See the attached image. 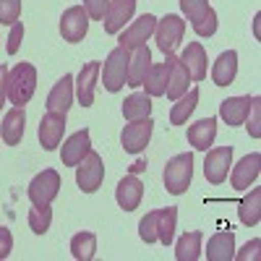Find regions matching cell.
Masks as SVG:
<instances>
[{
    "label": "cell",
    "instance_id": "obj_22",
    "mask_svg": "<svg viewBox=\"0 0 261 261\" xmlns=\"http://www.w3.org/2000/svg\"><path fill=\"white\" fill-rule=\"evenodd\" d=\"M217 136V120L214 118H204V120H196L191 128H188V144L199 151H206L212 146Z\"/></svg>",
    "mask_w": 261,
    "mask_h": 261
},
{
    "label": "cell",
    "instance_id": "obj_12",
    "mask_svg": "<svg viewBox=\"0 0 261 261\" xmlns=\"http://www.w3.org/2000/svg\"><path fill=\"white\" fill-rule=\"evenodd\" d=\"M89 149H92V136H89L86 128H81V130H76V134H71L68 139H65V144L60 149V160H63L65 167H76L86 157Z\"/></svg>",
    "mask_w": 261,
    "mask_h": 261
},
{
    "label": "cell",
    "instance_id": "obj_19",
    "mask_svg": "<svg viewBox=\"0 0 261 261\" xmlns=\"http://www.w3.org/2000/svg\"><path fill=\"white\" fill-rule=\"evenodd\" d=\"M141 196H144V186L141 180L130 172V175H125L118 188H115V199H118V206L125 209V212H134L139 204H141Z\"/></svg>",
    "mask_w": 261,
    "mask_h": 261
},
{
    "label": "cell",
    "instance_id": "obj_28",
    "mask_svg": "<svg viewBox=\"0 0 261 261\" xmlns=\"http://www.w3.org/2000/svg\"><path fill=\"white\" fill-rule=\"evenodd\" d=\"M199 97H201L199 89H191V92H186L183 97H178L175 105H172V110H170V123H172V125H183V123L188 120V115L196 110Z\"/></svg>",
    "mask_w": 261,
    "mask_h": 261
},
{
    "label": "cell",
    "instance_id": "obj_18",
    "mask_svg": "<svg viewBox=\"0 0 261 261\" xmlns=\"http://www.w3.org/2000/svg\"><path fill=\"white\" fill-rule=\"evenodd\" d=\"M73 105V76L63 73V79L53 86V92L47 97V113H60L65 115Z\"/></svg>",
    "mask_w": 261,
    "mask_h": 261
},
{
    "label": "cell",
    "instance_id": "obj_40",
    "mask_svg": "<svg viewBox=\"0 0 261 261\" xmlns=\"http://www.w3.org/2000/svg\"><path fill=\"white\" fill-rule=\"evenodd\" d=\"M107 3H110V0H84V11H86V16H89V18L102 21V16L107 11Z\"/></svg>",
    "mask_w": 261,
    "mask_h": 261
},
{
    "label": "cell",
    "instance_id": "obj_44",
    "mask_svg": "<svg viewBox=\"0 0 261 261\" xmlns=\"http://www.w3.org/2000/svg\"><path fill=\"white\" fill-rule=\"evenodd\" d=\"M130 170H134V172H141V170H146V165H144V162H139V165H134Z\"/></svg>",
    "mask_w": 261,
    "mask_h": 261
},
{
    "label": "cell",
    "instance_id": "obj_21",
    "mask_svg": "<svg viewBox=\"0 0 261 261\" xmlns=\"http://www.w3.org/2000/svg\"><path fill=\"white\" fill-rule=\"evenodd\" d=\"M24 125H27V113L24 107H13V110L6 113L3 118V125H0V136H3V141L8 146H16L21 141V136H24Z\"/></svg>",
    "mask_w": 261,
    "mask_h": 261
},
{
    "label": "cell",
    "instance_id": "obj_17",
    "mask_svg": "<svg viewBox=\"0 0 261 261\" xmlns=\"http://www.w3.org/2000/svg\"><path fill=\"white\" fill-rule=\"evenodd\" d=\"M99 71H102V63L92 60V63H86L81 73H79V84H76V97L84 107H92L94 102V89H97V79H99Z\"/></svg>",
    "mask_w": 261,
    "mask_h": 261
},
{
    "label": "cell",
    "instance_id": "obj_13",
    "mask_svg": "<svg viewBox=\"0 0 261 261\" xmlns=\"http://www.w3.org/2000/svg\"><path fill=\"white\" fill-rule=\"evenodd\" d=\"M165 65H167V89H165V94H167V99L175 102L178 97H183V94L188 92L191 76H188V71H186V65L178 60V55H172V53L167 55Z\"/></svg>",
    "mask_w": 261,
    "mask_h": 261
},
{
    "label": "cell",
    "instance_id": "obj_24",
    "mask_svg": "<svg viewBox=\"0 0 261 261\" xmlns=\"http://www.w3.org/2000/svg\"><path fill=\"white\" fill-rule=\"evenodd\" d=\"M238 76V53L235 50H225L220 58H217L214 68H212V81L217 86H227L232 84Z\"/></svg>",
    "mask_w": 261,
    "mask_h": 261
},
{
    "label": "cell",
    "instance_id": "obj_15",
    "mask_svg": "<svg viewBox=\"0 0 261 261\" xmlns=\"http://www.w3.org/2000/svg\"><path fill=\"white\" fill-rule=\"evenodd\" d=\"M178 60L186 65L191 81H204V79H206L209 65H206V53H204L201 42H188V47L178 55Z\"/></svg>",
    "mask_w": 261,
    "mask_h": 261
},
{
    "label": "cell",
    "instance_id": "obj_11",
    "mask_svg": "<svg viewBox=\"0 0 261 261\" xmlns=\"http://www.w3.org/2000/svg\"><path fill=\"white\" fill-rule=\"evenodd\" d=\"M136 3H139V0H110V3H107L105 16H102L105 32L107 34H118L125 27V21H130V16H134Z\"/></svg>",
    "mask_w": 261,
    "mask_h": 261
},
{
    "label": "cell",
    "instance_id": "obj_8",
    "mask_svg": "<svg viewBox=\"0 0 261 261\" xmlns=\"http://www.w3.org/2000/svg\"><path fill=\"white\" fill-rule=\"evenodd\" d=\"M232 167V146H217V149H209V154L204 160V175L209 183L220 186L227 172Z\"/></svg>",
    "mask_w": 261,
    "mask_h": 261
},
{
    "label": "cell",
    "instance_id": "obj_35",
    "mask_svg": "<svg viewBox=\"0 0 261 261\" xmlns=\"http://www.w3.org/2000/svg\"><path fill=\"white\" fill-rule=\"evenodd\" d=\"M139 235L144 243H157V212H149L139 222Z\"/></svg>",
    "mask_w": 261,
    "mask_h": 261
},
{
    "label": "cell",
    "instance_id": "obj_1",
    "mask_svg": "<svg viewBox=\"0 0 261 261\" xmlns=\"http://www.w3.org/2000/svg\"><path fill=\"white\" fill-rule=\"evenodd\" d=\"M37 92V68L32 63H18L8 71V99L24 107Z\"/></svg>",
    "mask_w": 261,
    "mask_h": 261
},
{
    "label": "cell",
    "instance_id": "obj_34",
    "mask_svg": "<svg viewBox=\"0 0 261 261\" xmlns=\"http://www.w3.org/2000/svg\"><path fill=\"white\" fill-rule=\"evenodd\" d=\"M180 8H183V13L188 16V21H191V27L193 24H199V21L209 13V0H180Z\"/></svg>",
    "mask_w": 261,
    "mask_h": 261
},
{
    "label": "cell",
    "instance_id": "obj_4",
    "mask_svg": "<svg viewBox=\"0 0 261 261\" xmlns=\"http://www.w3.org/2000/svg\"><path fill=\"white\" fill-rule=\"evenodd\" d=\"M183 32H186V21L175 13H167L165 18H157V27H154V39H157V47L170 55L175 53V47L183 42Z\"/></svg>",
    "mask_w": 261,
    "mask_h": 261
},
{
    "label": "cell",
    "instance_id": "obj_6",
    "mask_svg": "<svg viewBox=\"0 0 261 261\" xmlns=\"http://www.w3.org/2000/svg\"><path fill=\"white\" fill-rule=\"evenodd\" d=\"M29 201L34 206H50L55 201V196L60 193V175L58 170H42L39 175L29 183Z\"/></svg>",
    "mask_w": 261,
    "mask_h": 261
},
{
    "label": "cell",
    "instance_id": "obj_3",
    "mask_svg": "<svg viewBox=\"0 0 261 261\" xmlns=\"http://www.w3.org/2000/svg\"><path fill=\"white\" fill-rule=\"evenodd\" d=\"M165 188L172 196H180L188 191L193 178V154H175L165 165Z\"/></svg>",
    "mask_w": 261,
    "mask_h": 261
},
{
    "label": "cell",
    "instance_id": "obj_41",
    "mask_svg": "<svg viewBox=\"0 0 261 261\" xmlns=\"http://www.w3.org/2000/svg\"><path fill=\"white\" fill-rule=\"evenodd\" d=\"M11 251H13V235L8 227H0V261L8 258Z\"/></svg>",
    "mask_w": 261,
    "mask_h": 261
},
{
    "label": "cell",
    "instance_id": "obj_25",
    "mask_svg": "<svg viewBox=\"0 0 261 261\" xmlns=\"http://www.w3.org/2000/svg\"><path fill=\"white\" fill-rule=\"evenodd\" d=\"M251 99L253 97H230L220 105V115L227 125H241L246 123L248 118V110H251Z\"/></svg>",
    "mask_w": 261,
    "mask_h": 261
},
{
    "label": "cell",
    "instance_id": "obj_23",
    "mask_svg": "<svg viewBox=\"0 0 261 261\" xmlns=\"http://www.w3.org/2000/svg\"><path fill=\"white\" fill-rule=\"evenodd\" d=\"M232 256H235V235L230 230H222L209 238V246H206L209 261H230Z\"/></svg>",
    "mask_w": 261,
    "mask_h": 261
},
{
    "label": "cell",
    "instance_id": "obj_14",
    "mask_svg": "<svg viewBox=\"0 0 261 261\" xmlns=\"http://www.w3.org/2000/svg\"><path fill=\"white\" fill-rule=\"evenodd\" d=\"M63 130H65V115H60V113H47L45 118L39 120V130H37L42 149H47V151L58 149L60 141H63Z\"/></svg>",
    "mask_w": 261,
    "mask_h": 261
},
{
    "label": "cell",
    "instance_id": "obj_39",
    "mask_svg": "<svg viewBox=\"0 0 261 261\" xmlns=\"http://www.w3.org/2000/svg\"><path fill=\"white\" fill-rule=\"evenodd\" d=\"M21 39H24V24H21V21H16V24H11L8 45H6L8 55H16V53H18V47H21Z\"/></svg>",
    "mask_w": 261,
    "mask_h": 261
},
{
    "label": "cell",
    "instance_id": "obj_2",
    "mask_svg": "<svg viewBox=\"0 0 261 261\" xmlns=\"http://www.w3.org/2000/svg\"><path fill=\"white\" fill-rule=\"evenodd\" d=\"M128 58H130V50L125 47H115L110 55H107L105 65H102V86L107 92H120L125 86V79H128Z\"/></svg>",
    "mask_w": 261,
    "mask_h": 261
},
{
    "label": "cell",
    "instance_id": "obj_33",
    "mask_svg": "<svg viewBox=\"0 0 261 261\" xmlns=\"http://www.w3.org/2000/svg\"><path fill=\"white\" fill-rule=\"evenodd\" d=\"M50 225H53V209L50 206H34L29 212V227H32V232L45 235L50 230Z\"/></svg>",
    "mask_w": 261,
    "mask_h": 261
},
{
    "label": "cell",
    "instance_id": "obj_7",
    "mask_svg": "<svg viewBox=\"0 0 261 261\" xmlns=\"http://www.w3.org/2000/svg\"><path fill=\"white\" fill-rule=\"evenodd\" d=\"M151 118H141V120H128V125L120 130V144L128 154H139V151L146 149L149 139H151Z\"/></svg>",
    "mask_w": 261,
    "mask_h": 261
},
{
    "label": "cell",
    "instance_id": "obj_29",
    "mask_svg": "<svg viewBox=\"0 0 261 261\" xmlns=\"http://www.w3.org/2000/svg\"><path fill=\"white\" fill-rule=\"evenodd\" d=\"M149 115H151V97L149 94L134 92L123 102V118L125 120H141V118H149Z\"/></svg>",
    "mask_w": 261,
    "mask_h": 261
},
{
    "label": "cell",
    "instance_id": "obj_42",
    "mask_svg": "<svg viewBox=\"0 0 261 261\" xmlns=\"http://www.w3.org/2000/svg\"><path fill=\"white\" fill-rule=\"evenodd\" d=\"M258 248H261V241H258V238H256V241L246 243L243 253H235L232 258H238V261H248V258H258Z\"/></svg>",
    "mask_w": 261,
    "mask_h": 261
},
{
    "label": "cell",
    "instance_id": "obj_16",
    "mask_svg": "<svg viewBox=\"0 0 261 261\" xmlns=\"http://www.w3.org/2000/svg\"><path fill=\"white\" fill-rule=\"evenodd\" d=\"M258 172H261V154H258V151L246 154L241 162L232 167V175H230L232 188H238V191L251 188V183H256V178H258Z\"/></svg>",
    "mask_w": 261,
    "mask_h": 261
},
{
    "label": "cell",
    "instance_id": "obj_37",
    "mask_svg": "<svg viewBox=\"0 0 261 261\" xmlns=\"http://www.w3.org/2000/svg\"><path fill=\"white\" fill-rule=\"evenodd\" d=\"M258 110H261V99L258 97H253L251 99V110H248V115H251V120H248V134L253 136V139H258L261 136V115H258Z\"/></svg>",
    "mask_w": 261,
    "mask_h": 261
},
{
    "label": "cell",
    "instance_id": "obj_32",
    "mask_svg": "<svg viewBox=\"0 0 261 261\" xmlns=\"http://www.w3.org/2000/svg\"><path fill=\"white\" fill-rule=\"evenodd\" d=\"M71 253L76 261H92L97 253V235L94 232H76L71 238Z\"/></svg>",
    "mask_w": 261,
    "mask_h": 261
},
{
    "label": "cell",
    "instance_id": "obj_20",
    "mask_svg": "<svg viewBox=\"0 0 261 261\" xmlns=\"http://www.w3.org/2000/svg\"><path fill=\"white\" fill-rule=\"evenodd\" d=\"M149 68H151V53H149V47L146 45L134 47V53H130V58H128V79H125V86H141Z\"/></svg>",
    "mask_w": 261,
    "mask_h": 261
},
{
    "label": "cell",
    "instance_id": "obj_36",
    "mask_svg": "<svg viewBox=\"0 0 261 261\" xmlns=\"http://www.w3.org/2000/svg\"><path fill=\"white\" fill-rule=\"evenodd\" d=\"M21 16V0H0V24H16Z\"/></svg>",
    "mask_w": 261,
    "mask_h": 261
},
{
    "label": "cell",
    "instance_id": "obj_43",
    "mask_svg": "<svg viewBox=\"0 0 261 261\" xmlns=\"http://www.w3.org/2000/svg\"><path fill=\"white\" fill-rule=\"evenodd\" d=\"M6 97H8V68L0 65V107L6 105Z\"/></svg>",
    "mask_w": 261,
    "mask_h": 261
},
{
    "label": "cell",
    "instance_id": "obj_30",
    "mask_svg": "<svg viewBox=\"0 0 261 261\" xmlns=\"http://www.w3.org/2000/svg\"><path fill=\"white\" fill-rule=\"evenodd\" d=\"M238 217H241V222H243L246 227L258 225V220H261V188H253L246 199L241 201Z\"/></svg>",
    "mask_w": 261,
    "mask_h": 261
},
{
    "label": "cell",
    "instance_id": "obj_5",
    "mask_svg": "<svg viewBox=\"0 0 261 261\" xmlns=\"http://www.w3.org/2000/svg\"><path fill=\"white\" fill-rule=\"evenodd\" d=\"M105 180V165H102V157L97 151H86V157L76 165V186L84 191V193H94Z\"/></svg>",
    "mask_w": 261,
    "mask_h": 261
},
{
    "label": "cell",
    "instance_id": "obj_27",
    "mask_svg": "<svg viewBox=\"0 0 261 261\" xmlns=\"http://www.w3.org/2000/svg\"><path fill=\"white\" fill-rule=\"evenodd\" d=\"M199 256H201V232L199 230L183 232L175 243V258L178 261H196Z\"/></svg>",
    "mask_w": 261,
    "mask_h": 261
},
{
    "label": "cell",
    "instance_id": "obj_26",
    "mask_svg": "<svg viewBox=\"0 0 261 261\" xmlns=\"http://www.w3.org/2000/svg\"><path fill=\"white\" fill-rule=\"evenodd\" d=\"M175 225H178V209L167 206V209H157V243L170 246L175 238Z\"/></svg>",
    "mask_w": 261,
    "mask_h": 261
},
{
    "label": "cell",
    "instance_id": "obj_10",
    "mask_svg": "<svg viewBox=\"0 0 261 261\" xmlns=\"http://www.w3.org/2000/svg\"><path fill=\"white\" fill-rule=\"evenodd\" d=\"M86 32H89V16L84 6H73L60 16V34L65 42H81Z\"/></svg>",
    "mask_w": 261,
    "mask_h": 261
},
{
    "label": "cell",
    "instance_id": "obj_31",
    "mask_svg": "<svg viewBox=\"0 0 261 261\" xmlns=\"http://www.w3.org/2000/svg\"><path fill=\"white\" fill-rule=\"evenodd\" d=\"M141 86H146V94L149 97H162L165 89H167V65L165 63H154L146 71Z\"/></svg>",
    "mask_w": 261,
    "mask_h": 261
},
{
    "label": "cell",
    "instance_id": "obj_9",
    "mask_svg": "<svg viewBox=\"0 0 261 261\" xmlns=\"http://www.w3.org/2000/svg\"><path fill=\"white\" fill-rule=\"evenodd\" d=\"M154 27H157V18L151 16V13H144V16H139L134 24H130V27L118 37V45L125 47V50L141 47V45H146V39L154 34Z\"/></svg>",
    "mask_w": 261,
    "mask_h": 261
},
{
    "label": "cell",
    "instance_id": "obj_38",
    "mask_svg": "<svg viewBox=\"0 0 261 261\" xmlns=\"http://www.w3.org/2000/svg\"><path fill=\"white\" fill-rule=\"evenodd\" d=\"M193 32L199 37H212L217 32V13H214V8H209V13L199 21V24H193Z\"/></svg>",
    "mask_w": 261,
    "mask_h": 261
}]
</instances>
